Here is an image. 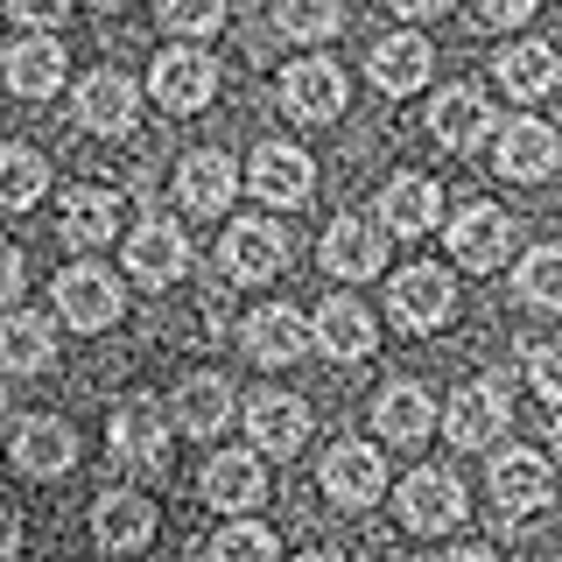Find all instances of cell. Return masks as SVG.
Returning <instances> with one entry per match:
<instances>
[{"label": "cell", "mask_w": 562, "mask_h": 562, "mask_svg": "<svg viewBox=\"0 0 562 562\" xmlns=\"http://www.w3.org/2000/svg\"><path fill=\"white\" fill-rule=\"evenodd\" d=\"M345 99H351V85H345V70L330 64V57H303V64L281 70V105H289L295 120H310V127L338 120Z\"/></svg>", "instance_id": "7c38bea8"}, {"label": "cell", "mask_w": 562, "mask_h": 562, "mask_svg": "<svg viewBox=\"0 0 562 562\" xmlns=\"http://www.w3.org/2000/svg\"><path fill=\"white\" fill-rule=\"evenodd\" d=\"M492 99L485 92H471V85H450V92H436V105H429V134L443 140V148H479V140H492Z\"/></svg>", "instance_id": "cb8c5ba5"}, {"label": "cell", "mask_w": 562, "mask_h": 562, "mask_svg": "<svg viewBox=\"0 0 562 562\" xmlns=\"http://www.w3.org/2000/svg\"><path fill=\"white\" fill-rule=\"evenodd\" d=\"M127 274L140 289H169V281L190 274V233L169 218H140L127 233Z\"/></svg>", "instance_id": "9c48e42d"}, {"label": "cell", "mask_w": 562, "mask_h": 562, "mask_svg": "<svg viewBox=\"0 0 562 562\" xmlns=\"http://www.w3.org/2000/svg\"><path fill=\"white\" fill-rule=\"evenodd\" d=\"M492 162H499L506 183H549L555 162H562V134L549 120H506V127H492Z\"/></svg>", "instance_id": "277c9868"}, {"label": "cell", "mask_w": 562, "mask_h": 562, "mask_svg": "<svg viewBox=\"0 0 562 562\" xmlns=\"http://www.w3.org/2000/svg\"><path fill=\"white\" fill-rule=\"evenodd\" d=\"M436 211H443V190H436L422 169H401L394 183L380 190V233L415 239V233H429V225H436Z\"/></svg>", "instance_id": "d4e9b609"}, {"label": "cell", "mask_w": 562, "mask_h": 562, "mask_svg": "<svg viewBox=\"0 0 562 562\" xmlns=\"http://www.w3.org/2000/svg\"><path fill=\"white\" fill-rule=\"evenodd\" d=\"M310 345L324 351V359H366V351L380 345L373 310L351 303V295H324V303H316V316H310Z\"/></svg>", "instance_id": "9a60e30c"}, {"label": "cell", "mask_w": 562, "mask_h": 562, "mask_svg": "<svg viewBox=\"0 0 562 562\" xmlns=\"http://www.w3.org/2000/svg\"><path fill=\"white\" fill-rule=\"evenodd\" d=\"M8 14L22 29H57L64 14H70V0H8Z\"/></svg>", "instance_id": "f35d334b"}, {"label": "cell", "mask_w": 562, "mask_h": 562, "mask_svg": "<svg viewBox=\"0 0 562 562\" xmlns=\"http://www.w3.org/2000/svg\"><path fill=\"white\" fill-rule=\"evenodd\" d=\"M316 479H324V499L330 506H373L380 492H386V457L373 443H330Z\"/></svg>", "instance_id": "5bb4252c"}, {"label": "cell", "mask_w": 562, "mask_h": 562, "mask_svg": "<svg viewBox=\"0 0 562 562\" xmlns=\"http://www.w3.org/2000/svg\"><path fill=\"white\" fill-rule=\"evenodd\" d=\"M49 359H57V330H49V316H35V310H8V316H0V373H43Z\"/></svg>", "instance_id": "4dcf8cb0"}, {"label": "cell", "mask_w": 562, "mask_h": 562, "mask_svg": "<svg viewBox=\"0 0 562 562\" xmlns=\"http://www.w3.org/2000/svg\"><path fill=\"white\" fill-rule=\"evenodd\" d=\"M14 295H22V254L0 246V310H14Z\"/></svg>", "instance_id": "60d3db41"}, {"label": "cell", "mask_w": 562, "mask_h": 562, "mask_svg": "<svg viewBox=\"0 0 562 562\" xmlns=\"http://www.w3.org/2000/svg\"><path fill=\"white\" fill-rule=\"evenodd\" d=\"M394 492H401V520H408L415 535H450V527L464 520V485L436 464H415Z\"/></svg>", "instance_id": "30bf717a"}, {"label": "cell", "mask_w": 562, "mask_h": 562, "mask_svg": "<svg viewBox=\"0 0 562 562\" xmlns=\"http://www.w3.org/2000/svg\"><path fill=\"white\" fill-rule=\"evenodd\" d=\"M85 8H92V14H120V8H127V0H85Z\"/></svg>", "instance_id": "f6af8a7d"}, {"label": "cell", "mask_w": 562, "mask_h": 562, "mask_svg": "<svg viewBox=\"0 0 562 562\" xmlns=\"http://www.w3.org/2000/svg\"><path fill=\"white\" fill-rule=\"evenodd\" d=\"M506 246H514V218H506L499 204H464L450 218V260L471 274H492L506 260Z\"/></svg>", "instance_id": "4fadbf2b"}, {"label": "cell", "mask_w": 562, "mask_h": 562, "mask_svg": "<svg viewBox=\"0 0 562 562\" xmlns=\"http://www.w3.org/2000/svg\"><path fill=\"white\" fill-rule=\"evenodd\" d=\"M429 64H436V49L422 43L415 29H401V35H380L373 43V57H366V70H373V85L386 99H408L429 85Z\"/></svg>", "instance_id": "7402d4cb"}, {"label": "cell", "mask_w": 562, "mask_h": 562, "mask_svg": "<svg viewBox=\"0 0 562 562\" xmlns=\"http://www.w3.org/2000/svg\"><path fill=\"white\" fill-rule=\"evenodd\" d=\"M295 562H345V555H330V549H310V555H295Z\"/></svg>", "instance_id": "bcb514c9"}, {"label": "cell", "mask_w": 562, "mask_h": 562, "mask_svg": "<svg viewBox=\"0 0 562 562\" xmlns=\"http://www.w3.org/2000/svg\"><path fill=\"white\" fill-rule=\"evenodd\" d=\"M49 190V162L35 148H0V211H35Z\"/></svg>", "instance_id": "d6a6232c"}, {"label": "cell", "mask_w": 562, "mask_h": 562, "mask_svg": "<svg viewBox=\"0 0 562 562\" xmlns=\"http://www.w3.org/2000/svg\"><path fill=\"white\" fill-rule=\"evenodd\" d=\"M373 429H380V443H394V450H422L436 436V401L401 380L373 401Z\"/></svg>", "instance_id": "f1b7e54d"}, {"label": "cell", "mask_w": 562, "mask_h": 562, "mask_svg": "<svg viewBox=\"0 0 562 562\" xmlns=\"http://www.w3.org/2000/svg\"><path fill=\"white\" fill-rule=\"evenodd\" d=\"M555 450H562V429H555Z\"/></svg>", "instance_id": "c3c4849f"}, {"label": "cell", "mask_w": 562, "mask_h": 562, "mask_svg": "<svg viewBox=\"0 0 562 562\" xmlns=\"http://www.w3.org/2000/svg\"><path fill=\"white\" fill-rule=\"evenodd\" d=\"M92 535H99V549H113V555H140L155 541V499L148 492H105V499L92 506Z\"/></svg>", "instance_id": "d6986e66"}, {"label": "cell", "mask_w": 562, "mask_h": 562, "mask_svg": "<svg viewBox=\"0 0 562 562\" xmlns=\"http://www.w3.org/2000/svg\"><path fill=\"white\" fill-rule=\"evenodd\" d=\"M134 120H140V85L127 78V70H92V78L78 85V127L85 134H105V140H120V134H134Z\"/></svg>", "instance_id": "8fae6325"}, {"label": "cell", "mask_w": 562, "mask_h": 562, "mask_svg": "<svg viewBox=\"0 0 562 562\" xmlns=\"http://www.w3.org/2000/svg\"><path fill=\"white\" fill-rule=\"evenodd\" d=\"M316 254H324L330 281H373L380 260H386V233H380V225H366V218H338Z\"/></svg>", "instance_id": "484cf974"}, {"label": "cell", "mask_w": 562, "mask_h": 562, "mask_svg": "<svg viewBox=\"0 0 562 562\" xmlns=\"http://www.w3.org/2000/svg\"><path fill=\"white\" fill-rule=\"evenodd\" d=\"M57 316L70 330H105V324L127 316V289L105 268H92V260H78V268L57 274Z\"/></svg>", "instance_id": "5b68a950"}, {"label": "cell", "mask_w": 562, "mask_h": 562, "mask_svg": "<svg viewBox=\"0 0 562 562\" xmlns=\"http://www.w3.org/2000/svg\"><path fill=\"white\" fill-rule=\"evenodd\" d=\"M218 268L225 281H268L289 268V233L274 218H233L218 239Z\"/></svg>", "instance_id": "ba28073f"}, {"label": "cell", "mask_w": 562, "mask_h": 562, "mask_svg": "<svg viewBox=\"0 0 562 562\" xmlns=\"http://www.w3.org/2000/svg\"><path fill=\"white\" fill-rule=\"evenodd\" d=\"M386 8H394V14H408V22H429V14H443L450 0H386Z\"/></svg>", "instance_id": "b9f144b4"}, {"label": "cell", "mask_w": 562, "mask_h": 562, "mask_svg": "<svg viewBox=\"0 0 562 562\" xmlns=\"http://www.w3.org/2000/svg\"><path fill=\"white\" fill-rule=\"evenodd\" d=\"M105 450L127 479H162L169 471V415L162 401H120L113 408V429H105Z\"/></svg>", "instance_id": "6da1fadb"}, {"label": "cell", "mask_w": 562, "mask_h": 562, "mask_svg": "<svg viewBox=\"0 0 562 562\" xmlns=\"http://www.w3.org/2000/svg\"><path fill=\"white\" fill-rule=\"evenodd\" d=\"M492 78L506 85V99H541V92H555L562 57L549 43H506L499 57H492Z\"/></svg>", "instance_id": "1f68e13d"}, {"label": "cell", "mask_w": 562, "mask_h": 562, "mask_svg": "<svg viewBox=\"0 0 562 562\" xmlns=\"http://www.w3.org/2000/svg\"><path fill=\"white\" fill-rule=\"evenodd\" d=\"M386 316H394L401 330H443L450 316H457V289H450V274L443 268H429V260H415V268H401L394 274V289H386Z\"/></svg>", "instance_id": "3957f363"}, {"label": "cell", "mask_w": 562, "mask_h": 562, "mask_svg": "<svg viewBox=\"0 0 562 562\" xmlns=\"http://www.w3.org/2000/svg\"><path fill=\"white\" fill-rule=\"evenodd\" d=\"M514 422V401H506V386L499 380H464L450 394V408L436 415V429L450 436L457 450H492V436Z\"/></svg>", "instance_id": "7a4b0ae2"}, {"label": "cell", "mask_w": 562, "mask_h": 562, "mask_svg": "<svg viewBox=\"0 0 562 562\" xmlns=\"http://www.w3.org/2000/svg\"><path fill=\"white\" fill-rule=\"evenodd\" d=\"M162 415H169L183 436H218L225 422H233V380H225V373H190V380L169 394Z\"/></svg>", "instance_id": "603a6c76"}, {"label": "cell", "mask_w": 562, "mask_h": 562, "mask_svg": "<svg viewBox=\"0 0 562 562\" xmlns=\"http://www.w3.org/2000/svg\"><path fill=\"white\" fill-rule=\"evenodd\" d=\"M70 464H78L70 422H57V415H22L14 422V471H29V479H64Z\"/></svg>", "instance_id": "ac0fdd59"}, {"label": "cell", "mask_w": 562, "mask_h": 562, "mask_svg": "<svg viewBox=\"0 0 562 562\" xmlns=\"http://www.w3.org/2000/svg\"><path fill=\"white\" fill-rule=\"evenodd\" d=\"M345 22V0H274V29L295 43H324Z\"/></svg>", "instance_id": "e575fe53"}, {"label": "cell", "mask_w": 562, "mask_h": 562, "mask_svg": "<svg viewBox=\"0 0 562 562\" xmlns=\"http://www.w3.org/2000/svg\"><path fill=\"white\" fill-rule=\"evenodd\" d=\"M0 415H8V380H0Z\"/></svg>", "instance_id": "7dc6e473"}, {"label": "cell", "mask_w": 562, "mask_h": 562, "mask_svg": "<svg viewBox=\"0 0 562 562\" xmlns=\"http://www.w3.org/2000/svg\"><path fill=\"white\" fill-rule=\"evenodd\" d=\"M492 506H499V520H535L541 506L555 499V479H549V457L535 450H499L492 457Z\"/></svg>", "instance_id": "52a82bcc"}, {"label": "cell", "mask_w": 562, "mask_h": 562, "mask_svg": "<svg viewBox=\"0 0 562 562\" xmlns=\"http://www.w3.org/2000/svg\"><path fill=\"white\" fill-rule=\"evenodd\" d=\"M246 351H254L260 366H295L310 351V316L289 310V303H260L246 316Z\"/></svg>", "instance_id": "83f0119b"}, {"label": "cell", "mask_w": 562, "mask_h": 562, "mask_svg": "<svg viewBox=\"0 0 562 562\" xmlns=\"http://www.w3.org/2000/svg\"><path fill=\"white\" fill-rule=\"evenodd\" d=\"M233 190H239V169L225 148H190L183 169H176V198H183V211H198V218H225Z\"/></svg>", "instance_id": "e0dca14e"}, {"label": "cell", "mask_w": 562, "mask_h": 562, "mask_svg": "<svg viewBox=\"0 0 562 562\" xmlns=\"http://www.w3.org/2000/svg\"><path fill=\"white\" fill-rule=\"evenodd\" d=\"M246 183H254L260 204H303L310 190H316V162H310L303 148H289V140H260Z\"/></svg>", "instance_id": "2e32d148"}, {"label": "cell", "mask_w": 562, "mask_h": 562, "mask_svg": "<svg viewBox=\"0 0 562 562\" xmlns=\"http://www.w3.org/2000/svg\"><path fill=\"white\" fill-rule=\"evenodd\" d=\"M204 499L218 506V514H254L260 499H268V479H260V457L254 450H225L204 464Z\"/></svg>", "instance_id": "f546056e"}, {"label": "cell", "mask_w": 562, "mask_h": 562, "mask_svg": "<svg viewBox=\"0 0 562 562\" xmlns=\"http://www.w3.org/2000/svg\"><path fill=\"white\" fill-rule=\"evenodd\" d=\"M535 8H541V0H479V14H485L492 29H520Z\"/></svg>", "instance_id": "ab89813d"}, {"label": "cell", "mask_w": 562, "mask_h": 562, "mask_svg": "<svg viewBox=\"0 0 562 562\" xmlns=\"http://www.w3.org/2000/svg\"><path fill=\"white\" fill-rule=\"evenodd\" d=\"M148 92H155V105H162V113H204L211 92H218V64H211L204 49L176 43V49H162V57H155Z\"/></svg>", "instance_id": "8992f818"}, {"label": "cell", "mask_w": 562, "mask_h": 562, "mask_svg": "<svg viewBox=\"0 0 562 562\" xmlns=\"http://www.w3.org/2000/svg\"><path fill=\"white\" fill-rule=\"evenodd\" d=\"M514 289H520V303H535V310H562V246H535V254H520Z\"/></svg>", "instance_id": "836d02e7"}, {"label": "cell", "mask_w": 562, "mask_h": 562, "mask_svg": "<svg viewBox=\"0 0 562 562\" xmlns=\"http://www.w3.org/2000/svg\"><path fill=\"white\" fill-rule=\"evenodd\" d=\"M22 549V520H14V506H0V555Z\"/></svg>", "instance_id": "7bdbcfd3"}, {"label": "cell", "mask_w": 562, "mask_h": 562, "mask_svg": "<svg viewBox=\"0 0 562 562\" xmlns=\"http://www.w3.org/2000/svg\"><path fill=\"white\" fill-rule=\"evenodd\" d=\"M527 373H535V394L549 401V408H562V338L527 351Z\"/></svg>", "instance_id": "74e56055"}, {"label": "cell", "mask_w": 562, "mask_h": 562, "mask_svg": "<svg viewBox=\"0 0 562 562\" xmlns=\"http://www.w3.org/2000/svg\"><path fill=\"white\" fill-rule=\"evenodd\" d=\"M211 562H281V541L260 520H239V527H225V535L211 541Z\"/></svg>", "instance_id": "d590c367"}, {"label": "cell", "mask_w": 562, "mask_h": 562, "mask_svg": "<svg viewBox=\"0 0 562 562\" xmlns=\"http://www.w3.org/2000/svg\"><path fill=\"white\" fill-rule=\"evenodd\" d=\"M155 22L169 35H211L225 29V0H155Z\"/></svg>", "instance_id": "8d00e7d4"}, {"label": "cell", "mask_w": 562, "mask_h": 562, "mask_svg": "<svg viewBox=\"0 0 562 562\" xmlns=\"http://www.w3.org/2000/svg\"><path fill=\"white\" fill-rule=\"evenodd\" d=\"M57 233L64 246H78V254H92V246H105L120 233V198L105 183H78V190H64V204H57Z\"/></svg>", "instance_id": "44dd1931"}, {"label": "cell", "mask_w": 562, "mask_h": 562, "mask_svg": "<svg viewBox=\"0 0 562 562\" xmlns=\"http://www.w3.org/2000/svg\"><path fill=\"white\" fill-rule=\"evenodd\" d=\"M0 70H8V92H22V99H57L64 92V43L57 35H22V43L0 57Z\"/></svg>", "instance_id": "4316f807"}, {"label": "cell", "mask_w": 562, "mask_h": 562, "mask_svg": "<svg viewBox=\"0 0 562 562\" xmlns=\"http://www.w3.org/2000/svg\"><path fill=\"white\" fill-rule=\"evenodd\" d=\"M246 429H254V443L268 450V457H295L310 443V401L303 394H254L246 401Z\"/></svg>", "instance_id": "ffe728a7"}, {"label": "cell", "mask_w": 562, "mask_h": 562, "mask_svg": "<svg viewBox=\"0 0 562 562\" xmlns=\"http://www.w3.org/2000/svg\"><path fill=\"white\" fill-rule=\"evenodd\" d=\"M443 562H499V555H492V549H485V541H464V549H450Z\"/></svg>", "instance_id": "ee69618b"}]
</instances>
